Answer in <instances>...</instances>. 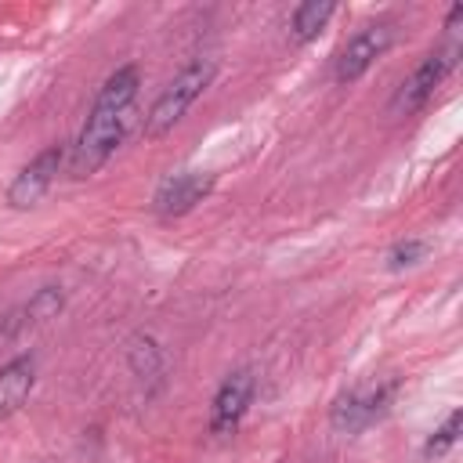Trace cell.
<instances>
[{"label":"cell","mask_w":463,"mask_h":463,"mask_svg":"<svg viewBox=\"0 0 463 463\" xmlns=\"http://www.w3.org/2000/svg\"><path fill=\"white\" fill-rule=\"evenodd\" d=\"M137 87H141V72L137 65H119L98 90L72 148H69V177L83 181L90 174H98L109 156L119 148L127 127H130V112L137 101Z\"/></svg>","instance_id":"1"},{"label":"cell","mask_w":463,"mask_h":463,"mask_svg":"<svg viewBox=\"0 0 463 463\" xmlns=\"http://www.w3.org/2000/svg\"><path fill=\"white\" fill-rule=\"evenodd\" d=\"M213 76H217V61H213V58H195V61H188V65L159 90V98L152 101V109H148V116H145V137H163L166 130H174V127L184 119V112L195 105V98L213 83Z\"/></svg>","instance_id":"2"},{"label":"cell","mask_w":463,"mask_h":463,"mask_svg":"<svg viewBox=\"0 0 463 463\" xmlns=\"http://www.w3.org/2000/svg\"><path fill=\"white\" fill-rule=\"evenodd\" d=\"M394 43V22L380 18V22H365L354 36H347V43L336 51L333 61V80L336 83H354L358 76H365Z\"/></svg>","instance_id":"3"},{"label":"cell","mask_w":463,"mask_h":463,"mask_svg":"<svg viewBox=\"0 0 463 463\" xmlns=\"http://www.w3.org/2000/svg\"><path fill=\"white\" fill-rule=\"evenodd\" d=\"M456 58H459V47H449V51H430L405 80H402V87L394 90V101H391V109L398 112V116H412V112H420L430 98H434V90L445 83V76L452 72V65H456Z\"/></svg>","instance_id":"4"},{"label":"cell","mask_w":463,"mask_h":463,"mask_svg":"<svg viewBox=\"0 0 463 463\" xmlns=\"http://www.w3.org/2000/svg\"><path fill=\"white\" fill-rule=\"evenodd\" d=\"M394 398V383H369V387H351L347 394L336 398L333 405V427L344 434H358L369 423H376Z\"/></svg>","instance_id":"5"},{"label":"cell","mask_w":463,"mask_h":463,"mask_svg":"<svg viewBox=\"0 0 463 463\" xmlns=\"http://www.w3.org/2000/svg\"><path fill=\"white\" fill-rule=\"evenodd\" d=\"M61 163H65L61 145L43 148L36 159H29V163L14 174V181H11V188H7V203H11L14 210H29V206H36V203L47 195V188L58 181Z\"/></svg>","instance_id":"6"},{"label":"cell","mask_w":463,"mask_h":463,"mask_svg":"<svg viewBox=\"0 0 463 463\" xmlns=\"http://www.w3.org/2000/svg\"><path fill=\"white\" fill-rule=\"evenodd\" d=\"M253 391H257V380H253L250 369H235L221 380V387L213 394V405H210V430L217 438L235 434V427L242 423V416L253 402Z\"/></svg>","instance_id":"7"},{"label":"cell","mask_w":463,"mask_h":463,"mask_svg":"<svg viewBox=\"0 0 463 463\" xmlns=\"http://www.w3.org/2000/svg\"><path fill=\"white\" fill-rule=\"evenodd\" d=\"M213 192V174L206 170H181L174 177H166L156 195H152V210L159 217H181L188 210H195V203H203Z\"/></svg>","instance_id":"8"},{"label":"cell","mask_w":463,"mask_h":463,"mask_svg":"<svg viewBox=\"0 0 463 463\" xmlns=\"http://www.w3.org/2000/svg\"><path fill=\"white\" fill-rule=\"evenodd\" d=\"M33 383H36V358L33 354H18L0 369V420L14 416L25 405Z\"/></svg>","instance_id":"9"},{"label":"cell","mask_w":463,"mask_h":463,"mask_svg":"<svg viewBox=\"0 0 463 463\" xmlns=\"http://www.w3.org/2000/svg\"><path fill=\"white\" fill-rule=\"evenodd\" d=\"M333 11H336L333 0H304V4H297L293 7V18H289V40L297 47L300 43H311L326 29V22L333 18Z\"/></svg>","instance_id":"10"},{"label":"cell","mask_w":463,"mask_h":463,"mask_svg":"<svg viewBox=\"0 0 463 463\" xmlns=\"http://www.w3.org/2000/svg\"><path fill=\"white\" fill-rule=\"evenodd\" d=\"M61 304H65V297H61V289L58 286H43V289H36L33 293V300L25 304V318H22V326H36V322H47V318H54L58 311H61Z\"/></svg>","instance_id":"11"},{"label":"cell","mask_w":463,"mask_h":463,"mask_svg":"<svg viewBox=\"0 0 463 463\" xmlns=\"http://www.w3.org/2000/svg\"><path fill=\"white\" fill-rule=\"evenodd\" d=\"M459 427H463V412L456 409V412H449V420L427 438V445H423V459H441V456L459 441Z\"/></svg>","instance_id":"12"},{"label":"cell","mask_w":463,"mask_h":463,"mask_svg":"<svg viewBox=\"0 0 463 463\" xmlns=\"http://www.w3.org/2000/svg\"><path fill=\"white\" fill-rule=\"evenodd\" d=\"M427 253V242L423 239H402L387 250V268L391 271H405V268H416Z\"/></svg>","instance_id":"13"},{"label":"cell","mask_w":463,"mask_h":463,"mask_svg":"<svg viewBox=\"0 0 463 463\" xmlns=\"http://www.w3.org/2000/svg\"><path fill=\"white\" fill-rule=\"evenodd\" d=\"M130 365H134V373L137 376H152L156 369H159V351H156V344L145 336V340H134V347H130Z\"/></svg>","instance_id":"14"}]
</instances>
